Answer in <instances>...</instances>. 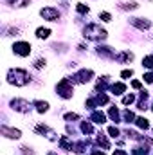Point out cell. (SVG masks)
Returning a JSON list of instances; mask_svg holds the SVG:
<instances>
[{
	"mask_svg": "<svg viewBox=\"0 0 153 155\" xmlns=\"http://www.w3.org/2000/svg\"><path fill=\"white\" fill-rule=\"evenodd\" d=\"M7 81L15 87H25L31 81V78L27 74V71H24V69H11L7 72Z\"/></svg>",
	"mask_w": 153,
	"mask_h": 155,
	"instance_id": "1",
	"label": "cell"
},
{
	"mask_svg": "<svg viewBox=\"0 0 153 155\" xmlns=\"http://www.w3.org/2000/svg\"><path fill=\"white\" fill-rule=\"evenodd\" d=\"M83 33H85V38H88V40H105L108 36L106 31H105L99 24H90V25H86Z\"/></svg>",
	"mask_w": 153,
	"mask_h": 155,
	"instance_id": "2",
	"label": "cell"
},
{
	"mask_svg": "<svg viewBox=\"0 0 153 155\" xmlns=\"http://www.w3.org/2000/svg\"><path fill=\"white\" fill-rule=\"evenodd\" d=\"M56 90H58V94H60L61 97H65V99L72 97V85H70V81H69L67 78H63V79L58 83Z\"/></svg>",
	"mask_w": 153,
	"mask_h": 155,
	"instance_id": "3",
	"label": "cell"
},
{
	"mask_svg": "<svg viewBox=\"0 0 153 155\" xmlns=\"http://www.w3.org/2000/svg\"><path fill=\"white\" fill-rule=\"evenodd\" d=\"M13 51L18 56H29L31 54V43H27V41H16L13 45Z\"/></svg>",
	"mask_w": 153,
	"mask_h": 155,
	"instance_id": "4",
	"label": "cell"
},
{
	"mask_svg": "<svg viewBox=\"0 0 153 155\" xmlns=\"http://www.w3.org/2000/svg\"><path fill=\"white\" fill-rule=\"evenodd\" d=\"M40 15H41L43 20H49V22H54V20L60 18V13H58V9H54V7H43V9L40 11Z\"/></svg>",
	"mask_w": 153,
	"mask_h": 155,
	"instance_id": "5",
	"label": "cell"
},
{
	"mask_svg": "<svg viewBox=\"0 0 153 155\" xmlns=\"http://www.w3.org/2000/svg\"><path fill=\"white\" fill-rule=\"evenodd\" d=\"M11 108L16 110V112H29L31 110V105L25 99H13L11 101Z\"/></svg>",
	"mask_w": 153,
	"mask_h": 155,
	"instance_id": "6",
	"label": "cell"
},
{
	"mask_svg": "<svg viewBox=\"0 0 153 155\" xmlns=\"http://www.w3.org/2000/svg\"><path fill=\"white\" fill-rule=\"evenodd\" d=\"M92 76H94V72H92L90 69H88V71L85 69V71H79V72H76L72 79H74V81H77V83H86V81H90V79H92Z\"/></svg>",
	"mask_w": 153,
	"mask_h": 155,
	"instance_id": "7",
	"label": "cell"
},
{
	"mask_svg": "<svg viewBox=\"0 0 153 155\" xmlns=\"http://www.w3.org/2000/svg\"><path fill=\"white\" fill-rule=\"evenodd\" d=\"M0 132H2V135H5V137H9V139H20V130H16V128H9V126H5V124H2V128H0Z\"/></svg>",
	"mask_w": 153,
	"mask_h": 155,
	"instance_id": "8",
	"label": "cell"
},
{
	"mask_svg": "<svg viewBox=\"0 0 153 155\" xmlns=\"http://www.w3.org/2000/svg\"><path fill=\"white\" fill-rule=\"evenodd\" d=\"M132 24H133L135 27H139L141 31L150 29V25H151V22H150V20H146V18H132Z\"/></svg>",
	"mask_w": 153,
	"mask_h": 155,
	"instance_id": "9",
	"label": "cell"
},
{
	"mask_svg": "<svg viewBox=\"0 0 153 155\" xmlns=\"http://www.w3.org/2000/svg\"><path fill=\"white\" fill-rule=\"evenodd\" d=\"M90 119H92L94 123H99V124H103V123L106 121V116H105L101 110H94V112H92V116H90Z\"/></svg>",
	"mask_w": 153,
	"mask_h": 155,
	"instance_id": "10",
	"label": "cell"
},
{
	"mask_svg": "<svg viewBox=\"0 0 153 155\" xmlns=\"http://www.w3.org/2000/svg\"><path fill=\"white\" fill-rule=\"evenodd\" d=\"M34 132H38V134H47V137H49V139H54V132H50L45 124H36Z\"/></svg>",
	"mask_w": 153,
	"mask_h": 155,
	"instance_id": "11",
	"label": "cell"
},
{
	"mask_svg": "<svg viewBox=\"0 0 153 155\" xmlns=\"http://www.w3.org/2000/svg\"><path fill=\"white\" fill-rule=\"evenodd\" d=\"M97 52H99L101 56H106V58H115V52L110 47H97Z\"/></svg>",
	"mask_w": 153,
	"mask_h": 155,
	"instance_id": "12",
	"label": "cell"
},
{
	"mask_svg": "<svg viewBox=\"0 0 153 155\" xmlns=\"http://www.w3.org/2000/svg\"><path fill=\"white\" fill-rule=\"evenodd\" d=\"M115 60L121 61V63H124V61H132V60H133V54H132V52H121V54L115 56Z\"/></svg>",
	"mask_w": 153,
	"mask_h": 155,
	"instance_id": "13",
	"label": "cell"
},
{
	"mask_svg": "<svg viewBox=\"0 0 153 155\" xmlns=\"http://www.w3.org/2000/svg\"><path fill=\"white\" fill-rule=\"evenodd\" d=\"M110 88H112V94H115V96H121V94H122V92L126 90L124 83H114V85H112Z\"/></svg>",
	"mask_w": 153,
	"mask_h": 155,
	"instance_id": "14",
	"label": "cell"
},
{
	"mask_svg": "<svg viewBox=\"0 0 153 155\" xmlns=\"http://www.w3.org/2000/svg\"><path fill=\"white\" fill-rule=\"evenodd\" d=\"M135 124H137L139 128H142V130H148V128H150V123H148L146 117H137V119H135Z\"/></svg>",
	"mask_w": 153,
	"mask_h": 155,
	"instance_id": "15",
	"label": "cell"
},
{
	"mask_svg": "<svg viewBox=\"0 0 153 155\" xmlns=\"http://www.w3.org/2000/svg\"><path fill=\"white\" fill-rule=\"evenodd\" d=\"M34 105H36V110H38L40 114H43V112L49 110V103L47 101H34Z\"/></svg>",
	"mask_w": 153,
	"mask_h": 155,
	"instance_id": "16",
	"label": "cell"
},
{
	"mask_svg": "<svg viewBox=\"0 0 153 155\" xmlns=\"http://www.w3.org/2000/svg\"><path fill=\"white\" fill-rule=\"evenodd\" d=\"M108 116L112 117V121H115V123H119V121H121V117H119V110H117L115 107H112V108L108 110Z\"/></svg>",
	"mask_w": 153,
	"mask_h": 155,
	"instance_id": "17",
	"label": "cell"
},
{
	"mask_svg": "<svg viewBox=\"0 0 153 155\" xmlns=\"http://www.w3.org/2000/svg\"><path fill=\"white\" fill-rule=\"evenodd\" d=\"M132 153L133 155H148V148H146V146H144V148H142V146H135V148L132 150Z\"/></svg>",
	"mask_w": 153,
	"mask_h": 155,
	"instance_id": "18",
	"label": "cell"
},
{
	"mask_svg": "<svg viewBox=\"0 0 153 155\" xmlns=\"http://www.w3.org/2000/svg\"><path fill=\"white\" fill-rule=\"evenodd\" d=\"M49 35H50V31L43 29V27H40L38 31H36V38H49Z\"/></svg>",
	"mask_w": 153,
	"mask_h": 155,
	"instance_id": "19",
	"label": "cell"
},
{
	"mask_svg": "<svg viewBox=\"0 0 153 155\" xmlns=\"http://www.w3.org/2000/svg\"><path fill=\"white\" fill-rule=\"evenodd\" d=\"M81 132L83 134H92L94 132V126L90 123H81Z\"/></svg>",
	"mask_w": 153,
	"mask_h": 155,
	"instance_id": "20",
	"label": "cell"
},
{
	"mask_svg": "<svg viewBox=\"0 0 153 155\" xmlns=\"http://www.w3.org/2000/svg\"><path fill=\"white\" fill-rule=\"evenodd\" d=\"M60 146H61L63 150H72V144H69V139H67V137H61V139H60Z\"/></svg>",
	"mask_w": 153,
	"mask_h": 155,
	"instance_id": "21",
	"label": "cell"
},
{
	"mask_svg": "<svg viewBox=\"0 0 153 155\" xmlns=\"http://www.w3.org/2000/svg\"><path fill=\"white\" fill-rule=\"evenodd\" d=\"M142 65H144L146 69H153V56H146V58L142 60Z\"/></svg>",
	"mask_w": 153,
	"mask_h": 155,
	"instance_id": "22",
	"label": "cell"
},
{
	"mask_svg": "<svg viewBox=\"0 0 153 155\" xmlns=\"http://www.w3.org/2000/svg\"><path fill=\"white\" fill-rule=\"evenodd\" d=\"M96 101H97V105H106V103H108V97H106L105 94H97Z\"/></svg>",
	"mask_w": 153,
	"mask_h": 155,
	"instance_id": "23",
	"label": "cell"
},
{
	"mask_svg": "<svg viewBox=\"0 0 153 155\" xmlns=\"http://www.w3.org/2000/svg\"><path fill=\"white\" fill-rule=\"evenodd\" d=\"M122 117H124V121H126V123H132V121L135 119V116H133V112H130V110H124V114H122Z\"/></svg>",
	"mask_w": 153,
	"mask_h": 155,
	"instance_id": "24",
	"label": "cell"
},
{
	"mask_svg": "<svg viewBox=\"0 0 153 155\" xmlns=\"http://www.w3.org/2000/svg\"><path fill=\"white\" fill-rule=\"evenodd\" d=\"M133 101H135V96H133V94H128V96L122 97V103H124V105H132Z\"/></svg>",
	"mask_w": 153,
	"mask_h": 155,
	"instance_id": "25",
	"label": "cell"
},
{
	"mask_svg": "<svg viewBox=\"0 0 153 155\" xmlns=\"http://www.w3.org/2000/svg\"><path fill=\"white\" fill-rule=\"evenodd\" d=\"M108 134H110V137H119V134H121V132H119V128H117V126H110V128H108Z\"/></svg>",
	"mask_w": 153,
	"mask_h": 155,
	"instance_id": "26",
	"label": "cell"
},
{
	"mask_svg": "<svg viewBox=\"0 0 153 155\" xmlns=\"http://www.w3.org/2000/svg\"><path fill=\"white\" fill-rule=\"evenodd\" d=\"M97 143H99V144H103L105 148H110V143H108V141H106V139H105L101 134H99V137H97Z\"/></svg>",
	"mask_w": 153,
	"mask_h": 155,
	"instance_id": "27",
	"label": "cell"
},
{
	"mask_svg": "<svg viewBox=\"0 0 153 155\" xmlns=\"http://www.w3.org/2000/svg\"><path fill=\"white\" fill-rule=\"evenodd\" d=\"M99 18H101L103 22H112V15H110V13H101Z\"/></svg>",
	"mask_w": 153,
	"mask_h": 155,
	"instance_id": "28",
	"label": "cell"
},
{
	"mask_svg": "<svg viewBox=\"0 0 153 155\" xmlns=\"http://www.w3.org/2000/svg\"><path fill=\"white\" fill-rule=\"evenodd\" d=\"M76 9L77 13H88V5H85V4H77Z\"/></svg>",
	"mask_w": 153,
	"mask_h": 155,
	"instance_id": "29",
	"label": "cell"
},
{
	"mask_svg": "<svg viewBox=\"0 0 153 155\" xmlns=\"http://www.w3.org/2000/svg\"><path fill=\"white\" fill-rule=\"evenodd\" d=\"M76 119H79V116L77 114H65V121H76Z\"/></svg>",
	"mask_w": 153,
	"mask_h": 155,
	"instance_id": "30",
	"label": "cell"
},
{
	"mask_svg": "<svg viewBox=\"0 0 153 155\" xmlns=\"http://www.w3.org/2000/svg\"><path fill=\"white\" fill-rule=\"evenodd\" d=\"M122 7H124V9H137L139 5H137V2H128V4H124Z\"/></svg>",
	"mask_w": 153,
	"mask_h": 155,
	"instance_id": "31",
	"label": "cell"
},
{
	"mask_svg": "<svg viewBox=\"0 0 153 155\" xmlns=\"http://www.w3.org/2000/svg\"><path fill=\"white\" fill-rule=\"evenodd\" d=\"M132 74H133V71H132V69H130V71H122V72H121V78L128 79V78H132Z\"/></svg>",
	"mask_w": 153,
	"mask_h": 155,
	"instance_id": "32",
	"label": "cell"
},
{
	"mask_svg": "<svg viewBox=\"0 0 153 155\" xmlns=\"http://www.w3.org/2000/svg\"><path fill=\"white\" fill-rule=\"evenodd\" d=\"M144 81H148V83H153V72H148V74H144Z\"/></svg>",
	"mask_w": 153,
	"mask_h": 155,
	"instance_id": "33",
	"label": "cell"
},
{
	"mask_svg": "<svg viewBox=\"0 0 153 155\" xmlns=\"http://www.w3.org/2000/svg\"><path fill=\"white\" fill-rule=\"evenodd\" d=\"M34 67H36V69H41V67H45V60H36Z\"/></svg>",
	"mask_w": 153,
	"mask_h": 155,
	"instance_id": "34",
	"label": "cell"
},
{
	"mask_svg": "<svg viewBox=\"0 0 153 155\" xmlns=\"http://www.w3.org/2000/svg\"><path fill=\"white\" fill-rule=\"evenodd\" d=\"M22 153H24V155H34V152H31V148L24 146V148H22Z\"/></svg>",
	"mask_w": 153,
	"mask_h": 155,
	"instance_id": "35",
	"label": "cell"
},
{
	"mask_svg": "<svg viewBox=\"0 0 153 155\" xmlns=\"http://www.w3.org/2000/svg\"><path fill=\"white\" fill-rule=\"evenodd\" d=\"M132 87H133V88H141V81H137V79L132 81Z\"/></svg>",
	"mask_w": 153,
	"mask_h": 155,
	"instance_id": "36",
	"label": "cell"
},
{
	"mask_svg": "<svg viewBox=\"0 0 153 155\" xmlns=\"http://www.w3.org/2000/svg\"><path fill=\"white\" fill-rule=\"evenodd\" d=\"M114 155H128V153H126L124 150H115V152H114Z\"/></svg>",
	"mask_w": 153,
	"mask_h": 155,
	"instance_id": "37",
	"label": "cell"
},
{
	"mask_svg": "<svg viewBox=\"0 0 153 155\" xmlns=\"http://www.w3.org/2000/svg\"><path fill=\"white\" fill-rule=\"evenodd\" d=\"M92 155H105V152H92Z\"/></svg>",
	"mask_w": 153,
	"mask_h": 155,
	"instance_id": "38",
	"label": "cell"
},
{
	"mask_svg": "<svg viewBox=\"0 0 153 155\" xmlns=\"http://www.w3.org/2000/svg\"><path fill=\"white\" fill-rule=\"evenodd\" d=\"M151 110H153V107H151Z\"/></svg>",
	"mask_w": 153,
	"mask_h": 155,
	"instance_id": "39",
	"label": "cell"
}]
</instances>
